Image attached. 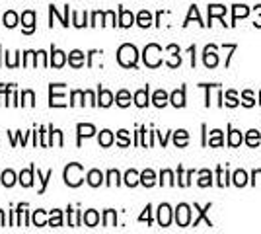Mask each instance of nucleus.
Returning a JSON list of instances; mask_svg holds the SVG:
<instances>
[{"label": "nucleus", "instance_id": "1", "mask_svg": "<svg viewBox=\"0 0 261 234\" xmlns=\"http://www.w3.org/2000/svg\"><path fill=\"white\" fill-rule=\"evenodd\" d=\"M117 61H119L121 67H125V68L137 67V61H139V51H137V47L130 43L121 45L119 51H117Z\"/></svg>", "mask_w": 261, "mask_h": 234}, {"label": "nucleus", "instance_id": "2", "mask_svg": "<svg viewBox=\"0 0 261 234\" xmlns=\"http://www.w3.org/2000/svg\"><path fill=\"white\" fill-rule=\"evenodd\" d=\"M84 181V168L78 162H72L65 168V184L68 188H78Z\"/></svg>", "mask_w": 261, "mask_h": 234}, {"label": "nucleus", "instance_id": "3", "mask_svg": "<svg viewBox=\"0 0 261 234\" xmlns=\"http://www.w3.org/2000/svg\"><path fill=\"white\" fill-rule=\"evenodd\" d=\"M142 59H144V65L150 68H156L162 65V49H160V45L156 43H150L146 45V49H144V53H142Z\"/></svg>", "mask_w": 261, "mask_h": 234}, {"label": "nucleus", "instance_id": "4", "mask_svg": "<svg viewBox=\"0 0 261 234\" xmlns=\"http://www.w3.org/2000/svg\"><path fill=\"white\" fill-rule=\"evenodd\" d=\"M51 101L49 106L51 108H65L66 101H65V84H51Z\"/></svg>", "mask_w": 261, "mask_h": 234}, {"label": "nucleus", "instance_id": "5", "mask_svg": "<svg viewBox=\"0 0 261 234\" xmlns=\"http://www.w3.org/2000/svg\"><path fill=\"white\" fill-rule=\"evenodd\" d=\"M175 223L177 226H189L191 223V207L189 205H177V209H175Z\"/></svg>", "mask_w": 261, "mask_h": 234}, {"label": "nucleus", "instance_id": "6", "mask_svg": "<svg viewBox=\"0 0 261 234\" xmlns=\"http://www.w3.org/2000/svg\"><path fill=\"white\" fill-rule=\"evenodd\" d=\"M172 223V207L168 203H162L158 207V224L160 226H170Z\"/></svg>", "mask_w": 261, "mask_h": 234}, {"label": "nucleus", "instance_id": "7", "mask_svg": "<svg viewBox=\"0 0 261 234\" xmlns=\"http://www.w3.org/2000/svg\"><path fill=\"white\" fill-rule=\"evenodd\" d=\"M22 25H23V34H33V30H35V12L33 10L23 12Z\"/></svg>", "mask_w": 261, "mask_h": 234}, {"label": "nucleus", "instance_id": "8", "mask_svg": "<svg viewBox=\"0 0 261 234\" xmlns=\"http://www.w3.org/2000/svg\"><path fill=\"white\" fill-rule=\"evenodd\" d=\"M65 63H66V53H63L61 49H51V61H49V65L55 68H61V67H65Z\"/></svg>", "mask_w": 261, "mask_h": 234}, {"label": "nucleus", "instance_id": "9", "mask_svg": "<svg viewBox=\"0 0 261 234\" xmlns=\"http://www.w3.org/2000/svg\"><path fill=\"white\" fill-rule=\"evenodd\" d=\"M76 131H78V145H80L82 137H84V139H88V137H94V133H96V127H94V125H90V123H78Z\"/></svg>", "mask_w": 261, "mask_h": 234}, {"label": "nucleus", "instance_id": "10", "mask_svg": "<svg viewBox=\"0 0 261 234\" xmlns=\"http://www.w3.org/2000/svg\"><path fill=\"white\" fill-rule=\"evenodd\" d=\"M33 172H35V166H30L28 170H22V172H20L18 181L22 184L23 188H32L33 186Z\"/></svg>", "mask_w": 261, "mask_h": 234}, {"label": "nucleus", "instance_id": "11", "mask_svg": "<svg viewBox=\"0 0 261 234\" xmlns=\"http://www.w3.org/2000/svg\"><path fill=\"white\" fill-rule=\"evenodd\" d=\"M84 53L82 51H78V49H74V51H70L68 53V65L70 67H74V68H80V67H84Z\"/></svg>", "mask_w": 261, "mask_h": 234}, {"label": "nucleus", "instance_id": "12", "mask_svg": "<svg viewBox=\"0 0 261 234\" xmlns=\"http://www.w3.org/2000/svg\"><path fill=\"white\" fill-rule=\"evenodd\" d=\"M203 61H205V67H208V68L217 67V65H218V57H217V51H215V47H207V49H205Z\"/></svg>", "mask_w": 261, "mask_h": 234}, {"label": "nucleus", "instance_id": "13", "mask_svg": "<svg viewBox=\"0 0 261 234\" xmlns=\"http://www.w3.org/2000/svg\"><path fill=\"white\" fill-rule=\"evenodd\" d=\"M86 181L88 186H92V188H99L103 184V174L99 170H90L86 176Z\"/></svg>", "mask_w": 261, "mask_h": 234}, {"label": "nucleus", "instance_id": "14", "mask_svg": "<svg viewBox=\"0 0 261 234\" xmlns=\"http://www.w3.org/2000/svg\"><path fill=\"white\" fill-rule=\"evenodd\" d=\"M113 103V94L106 88H99L98 90V106L101 108H109Z\"/></svg>", "mask_w": 261, "mask_h": 234}, {"label": "nucleus", "instance_id": "15", "mask_svg": "<svg viewBox=\"0 0 261 234\" xmlns=\"http://www.w3.org/2000/svg\"><path fill=\"white\" fill-rule=\"evenodd\" d=\"M18 22H20V16L14 10H8L2 16V25H6V28H16Z\"/></svg>", "mask_w": 261, "mask_h": 234}, {"label": "nucleus", "instance_id": "16", "mask_svg": "<svg viewBox=\"0 0 261 234\" xmlns=\"http://www.w3.org/2000/svg\"><path fill=\"white\" fill-rule=\"evenodd\" d=\"M133 23H135V16H133V12L121 8L119 10V25L121 28H130Z\"/></svg>", "mask_w": 261, "mask_h": 234}, {"label": "nucleus", "instance_id": "17", "mask_svg": "<svg viewBox=\"0 0 261 234\" xmlns=\"http://www.w3.org/2000/svg\"><path fill=\"white\" fill-rule=\"evenodd\" d=\"M170 101H172V106H175V108H184L185 106V88H179V90H175V92H172Z\"/></svg>", "mask_w": 261, "mask_h": 234}, {"label": "nucleus", "instance_id": "18", "mask_svg": "<svg viewBox=\"0 0 261 234\" xmlns=\"http://www.w3.org/2000/svg\"><path fill=\"white\" fill-rule=\"evenodd\" d=\"M82 221H84V224H86V226H98V223H99L98 211H94V209L86 211L84 215H82Z\"/></svg>", "mask_w": 261, "mask_h": 234}, {"label": "nucleus", "instance_id": "19", "mask_svg": "<svg viewBox=\"0 0 261 234\" xmlns=\"http://www.w3.org/2000/svg\"><path fill=\"white\" fill-rule=\"evenodd\" d=\"M135 103L139 108H146L148 106V86L139 90V92H135Z\"/></svg>", "mask_w": 261, "mask_h": 234}, {"label": "nucleus", "instance_id": "20", "mask_svg": "<svg viewBox=\"0 0 261 234\" xmlns=\"http://www.w3.org/2000/svg\"><path fill=\"white\" fill-rule=\"evenodd\" d=\"M113 141H115V137H113V133H111L109 129H103V131L99 133V139H98L99 146H103V148H108V146L113 145Z\"/></svg>", "mask_w": 261, "mask_h": 234}, {"label": "nucleus", "instance_id": "21", "mask_svg": "<svg viewBox=\"0 0 261 234\" xmlns=\"http://www.w3.org/2000/svg\"><path fill=\"white\" fill-rule=\"evenodd\" d=\"M168 100H170V96L164 92V90H156L152 96V103L156 106V108H164L166 103H168Z\"/></svg>", "mask_w": 261, "mask_h": 234}, {"label": "nucleus", "instance_id": "22", "mask_svg": "<svg viewBox=\"0 0 261 234\" xmlns=\"http://www.w3.org/2000/svg\"><path fill=\"white\" fill-rule=\"evenodd\" d=\"M125 184H127L129 188L139 186V184H141V174H139L137 170H129V172L125 174Z\"/></svg>", "mask_w": 261, "mask_h": 234}, {"label": "nucleus", "instance_id": "23", "mask_svg": "<svg viewBox=\"0 0 261 234\" xmlns=\"http://www.w3.org/2000/svg\"><path fill=\"white\" fill-rule=\"evenodd\" d=\"M141 184L146 186V188H152L154 184H156V174H154L152 170H144L141 174Z\"/></svg>", "mask_w": 261, "mask_h": 234}, {"label": "nucleus", "instance_id": "24", "mask_svg": "<svg viewBox=\"0 0 261 234\" xmlns=\"http://www.w3.org/2000/svg\"><path fill=\"white\" fill-rule=\"evenodd\" d=\"M115 101H117L119 108H127V106H130V94L127 90H119L117 96H115Z\"/></svg>", "mask_w": 261, "mask_h": 234}, {"label": "nucleus", "instance_id": "25", "mask_svg": "<svg viewBox=\"0 0 261 234\" xmlns=\"http://www.w3.org/2000/svg\"><path fill=\"white\" fill-rule=\"evenodd\" d=\"M137 23H139L141 28H148V25L152 23V14H150L148 10L139 12V16H137Z\"/></svg>", "mask_w": 261, "mask_h": 234}, {"label": "nucleus", "instance_id": "26", "mask_svg": "<svg viewBox=\"0 0 261 234\" xmlns=\"http://www.w3.org/2000/svg\"><path fill=\"white\" fill-rule=\"evenodd\" d=\"M0 181H2L4 188H12V186L16 184V174H14L12 170H4V174L0 176Z\"/></svg>", "mask_w": 261, "mask_h": 234}, {"label": "nucleus", "instance_id": "27", "mask_svg": "<svg viewBox=\"0 0 261 234\" xmlns=\"http://www.w3.org/2000/svg\"><path fill=\"white\" fill-rule=\"evenodd\" d=\"M174 143L175 146H185L189 143V133L184 131V129H179V131H175L174 133Z\"/></svg>", "mask_w": 261, "mask_h": 234}, {"label": "nucleus", "instance_id": "28", "mask_svg": "<svg viewBox=\"0 0 261 234\" xmlns=\"http://www.w3.org/2000/svg\"><path fill=\"white\" fill-rule=\"evenodd\" d=\"M199 186H201V188L213 186V174H211L208 170H201V174H199Z\"/></svg>", "mask_w": 261, "mask_h": 234}, {"label": "nucleus", "instance_id": "29", "mask_svg": "<svg viewBox=\"0 0 261 234\" xmlns=\"http://www.w3.org/2000/svg\"><path fill=\"white\" fill-rule=\"evenodd\" d=\"M117 224V213L113 209H108L103 213V226H115Z\"/></svg>", "mask_w": 261, "mask_h": 234}, {"label": "nucleus", "instance_id": "30", "mask_svg": "<svg viewBox=\"0 0 261 234\" xmlns=\"http://www.w3.org/2000/svg\"><path fill=\"white\" fill-rule=\"evenodd\" d=\"M244 143V137H242V133L240 131H236V129H232L228 135V145L230 146H240Z\"/></svg>", "mask_w": 261, "mask_h": 234}, {"label": "nucleus", "instance_id": "31", "mask_svg": "<svg viewBox=\"0 0 261 234\" xmlns=\"http://www.w3.org/2000/svg\"><path fill=\"white\" fill-rule=\"evenodd\" d=\"M261 141V135L259 131H255V129H251V131H248V135H246V143L250 146H257Z\"/></svg>", "mask_w": 261, "mask_h": 234}, {"label": "nucleus", "instance_id": "32", "mask_svg": "<svg viewBox=\"0 0 261 234\" xmlns=\"http://www.w3.org/2000/svg\"><path fill=\"white\" fill-rule=\"evenodd\" d=\"M49 226H63V213L59 211V209H53V211H51Z\"/></svg>", "mask_w": 261, "mask_h": 234}, {"label": "nucleus", "instance_id": "33", "mask_svg": "<svg viewBox=\"0 0 261 234\" xmlns=\"http://www.w3.org/2000/svg\"><path fill=\"white\" fill-rule=\"evenodd\" d=\"M84 92L82 90H74L72 94H70V106H84Z\"/></svg>", "mask_w": 261, "mask_h": 234}, {"label": "nucleus", "instance_id": "34", "mask_svg": "<svg viewBox=\"0 0 261 234\" xmlns=\"http://www.w3.org/2000/svg\"><path fill=\"white\" fill-rule=\"evenodd\" d=\"M195 209H197V211H199V217H197L195 221H193V226H197V224H199V221H201V219H205V221H207V226H213V223H211V221H208V219H207V211H208V209H211V205H207L205 209H201L199 205H195Z\"/></svg>", "mask_w": 261, "mask_h": 234}, {"label": "nucleus", "instance_id": "35", "mask_svg": "<svg viewBox=\"0 0 261 234\" xmlns=\"http://www.w3.org/2000/svg\"><path fill=\"white\" fill-rule=\"evenodd\" d=\"M168 49L174 53V55H172V59L168 61V65H170V67H177V65L181 63V59H179V47H175V45H170Z\"/></svg>", "mask_w": 261, "mask_h": 234}, {"label": "nucleus", "instance_id": "36", "mask_svg": "<svg viewBox=\"0 0 261 234\" xmlns=\"http://www.w3.org/2000/svg\"><path fill=\"white\" fill-rule=\"evenodd\" d=\"M208 145L211 146H222V131H211V139H208Z\"/></svg>", "mask_w": 261, "mask_h": 234}, {"label": "nucleus", "instance_id": "37", "mask_svg": "<svg viewBox=\"0 0 261 234\" xmlns=\"http://www.w3.org/2000/svg\"><path fill=\"white\" fill-rule=\"evenodd\" d=\"M33 224H35V226H45V224H49V221L45 219V211L37 209V211L33 213Z\"/></svg>", "mask_w": 261, "mask_h": 234}, {"label": "nucleus", "instance_id": "38", "mask_svg": "<svg viewBox=\"0 0 261 234\" xmlns=\"http://www.w3.org/2000/svg\"><path fill=\"white\" fill-rule=\"evenodd\" d=\"M160 184L162 186H174V174H172V170H164L162 174H160Z\"/></svg>", "mask_w": 261, "mask_h": 234}, {"label": "nucleus", "instance_id": "39", "mask_svg": "<svg viewBox=\"0 0 261 234\" xmlns=\"http://www.w3.org/2000/svg\"><path fill=\"white\" fill-rule=\"evenodd\" d=\"M72 23H74L76 28L88 25L86 23V12H84V14H82V12H72Z\"/></svg>", "mask_w": 261, "mask_h": 234}, {"label": "nucleus", "instance_id": "40", "mask_svg": "<svg viewBox=\"0 0 261 234\" xmlns=\"http://www.w3.org/2000/svg\"><path fill=\"white\" fill-rule=\"evenodd\" d=\"M234 184L242 188V186H246L248 184V174L244 172V170H238V172H234Z\"/></svg>", "mask_w": 261, "mask_h": 234}, {"label": "nucleus", "instance_id": "41", "mask_svg": "<svg viewBox=\"0 0 261 234\" xmlns=\"http://www.w3.org/2000/svg\"><path fill=\"white\" fill-rule=\"evenodd\" d=\"M22 106H35V94L32 90H23L22 92Z\"/></svg>", "mask_w": 261, "mask_h": 234}, {"label": "nucleus", "instance_id": "42", "mask_svg": "<svg viewBox=\"0 0 261 234\" xmlns=\"http://www.w3.org/2000/svg\"><path fill=\"white\" fill-rule=\"evenodd\" d=\"M108 186H119L121 184V176L117 170H109L108 172V181H106Z\"/></svg>", "mask_w": 261, "mask_h": 234}, {"label": "nucleus", "instance_id": "43", "mask_svg": "<svg viewBox=\"0 0 261 234\" xmlns=\"http://www.w3.org/2000/svg\"><path fill=\"white\" fill-rule=\"evenodd\" d=\"M117 145H119V146H129V145H130L129 131H125V129H121L119 133H117Z\"/></svg>", "mask_w": 261, "mask_h": 234}, {"label": "nucleus", "instance_id": "44", "mask_svg": "<svg viewBox=\"0 0 261 234\" xmlns=\"http://www.w3.org/2000/svg\"><path fill=\"white\" fill-rule=\"evenodd\" d=\"M222 14H226V8H224V6H220V4L208 6V16H211V20H213L215 16H222Z\"/></svg>", "mask_w": 261, "mask_h": 234}, {"label": "nucleus", "instance_id": "45", "mask_svg": "<svg viewBox=\"0 0 261 234\" xmlns=\"http://www.w3.org/2000/svg\"><path fill=\"white\" fill-rule=\"evenodd\" d=\"M248 14H250V10H248L246 6H242V4H236V6H234V22H236L238 18H242V16L246 18Z\"/></svg>", "mask_w": 261, "mask_h": 234}, {"label": "nucleus", "instance_id": "46", "mask_svg": "<svg viewBox=\"0 0 261 234\" xmlns=\"http://www.w3.org/2000/svg\"><path fill=\"white\" fill-rule=\"evenodd\" d=\"M12 86L14 84H0V106H4V100H6V96L12 90Z\"/></svg>", "mask_w": 261, "mask_h": 234}, {"label": "nucleus", "instance_id": "47", "mask_svg": "<svg viewBox=\"0 0 261 234\" xmlns=\"http://www.w3.org/2000/svg\"><path fill=\"white\" fill-rule=\"evenodd\" d=\"M51 176H53V170H49L45 176H41V172L37 170V178L41 179V190H39V193H43V191H45V186H47V181H49V178H51Z\"/></svg>", "mask_w": 261, "mask_h": 234}, {"label": "nucleus", "instance_id": "48", "mask_svg": "<svg viewBox=\"0 0 261 234\" xmlns=\"http://www.w3.org/2000/svg\"><path fill=\"white\" fill-rule=\"evenodd\" d=\"M226 106H230V108H236L238 106V98H236V92H226Z\"/></svg>", "mask_w": 261, "mask_h": 234}, {"label": "nucleus", "instance_id": "49", "mask_svg": "<svg viewBox=\"0 0 261 234\" xmlns=\"http://www.w3.org/2000/svg\"><path fill=\"white\" fill-rule=\"evenodd\" d=\"M103 14H106V12H94V14H92V22H90V25H99V23L103 25Z\"/></svg>", "mask_w": 261, "mask_h": 234}, {"label": "nucleus", "instance_id": "50", "mask_svg": "<svg viewBox=\"0 0 261 234\" xmlns=\"http://www.w3.org/2000/svg\"><path fill=\"white\" fill-rule=\"evenodd\" d=\"M103 25H115V12L113 10L103 14Z\"/></svg>", "mask_w": 261, "mask_h": 234}, {"label": "nucleus", "instance_id": "51", "mask_svg": "<svg viewBox=\"0 0 261 234\" xmlns=\"http://www.w3.org/2000/svg\"><path fill=\"white\" fill-rule=\"evenodd\" d=\"M242 103H246V108H251V106H253V103H255V101H253V94H251L250 90H246V92H244V96H242Z\"/></svg>", "mask_w": 261, "mask_h": 234}, {"label": "nucleus", "instance_id": "52", "mask_svg": "<svg viewBox=\"0 0 261 234\" xmlns=\"http://www.w3.org/2000/svg\"><path fill=\"white\" fill-rule=\"evenodd\" d=\"M150 211H152V207L150 205H146V209H144V213H142L141 217H139V221H146V223H152V217H150Z\"/></svg>", "mask_w": 261, "mask_h": 234}, {"label": "nucleus", "instance_id": "53", "mask_svg": "<svg viewBox=\"0 0 261 234\" xmlns=\"http://www.w3.org/2000/svg\"><path fill=\"white\" fill-rule=\"evenodd\" d=\"M84 96H86V100L90 106H98V100H96V96H94V92H90V90H86L84 92Z\"/></svg>", "mask_w": 261, "mask_h": 234}, {"label": "nucleus", "instance_id": "54", "mask_svg": "<svg viewBox=\"0 0 261 234\" xmlns=\"http://www.w3.org/2000/svg\"><path fill=\"white\" fill-rule=\"evenodd\" d=\"M55 139H57V145L63 146V133H61V131H57V129H55Z\"/></svg>", "mask_w": 261, "mask_h": 234}, {"label": "nucleus", "instance_id": "55", "mask_svg": "<svg viewBox=\"0 0 261 234\" xmlns=\"http://www.w3.org/2000/svg\"><path fill=\"white\" fill-rule=\"evenodd\" d=\"M6 224V219H4V211H0V226Z\"/></svg>", "mask_w": 261, "mask_h": 234}]
</instances>
